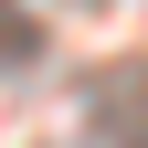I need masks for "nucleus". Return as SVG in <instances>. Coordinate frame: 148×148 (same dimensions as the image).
<instances>
[{
  "label": "nucleus",
  "mask_w": 148,
  "mask_h": 148,
  "mask_svg": "<svg viewBox=\"0 0 148 148\" xmlns=\"http://www.w3.org/2000/svg\"><path fill=\"white\" fill-rule=\"evenodd\" d=\"M32 42H42V32H32L21 11H11V0H0V74H21V64H32Z\"/></svg>",
  "instance_id": "nucleus-1"
}]
</instances>
